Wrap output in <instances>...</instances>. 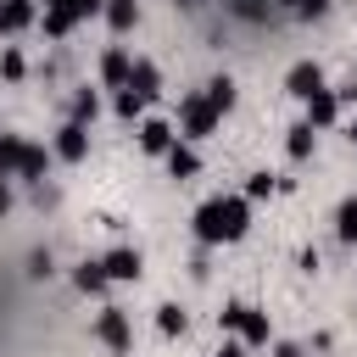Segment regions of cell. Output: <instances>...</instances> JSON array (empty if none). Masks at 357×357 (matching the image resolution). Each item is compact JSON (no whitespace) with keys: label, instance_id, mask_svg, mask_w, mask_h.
Masks as SVG:
<instances>
[{"label":"cell","instance_id":"1","mask_svg":"<svg viewBox=\"0 0 357 357\" xmlns=\"http://www.w3.org/2000/svg\"><path fill=\"white\" fill-rule=\"evenodd\" d=\"M251 223V206L240 195H212L195 206V240L201 245H223V240H240Z\"/></svg>","mask_w":357,"mask_h":357},{"label":"cell","instance_id":"2","mask_svg":"<svg viewBox=\"0 0 357 357\" xmlns=\"http://www.w3.org/2000/svg\"><path fill=\"white\" fill-rule=\"evenodd\" d=\"M218 324H223V329H234L245 346H268V312H262V307H251V301H229V307L218 312Z\"/></svg>","mask_w":357,"mask_h":357},{"label":"cell","instance_id":"3","mask_svg":"<svg viewBox=\"0 0 357 357\" xmlns=\"http://www.w3.org/2000/svg\"><path fill=\"white\" fill-rule=\"evenodd\" d=\"M218 117H223V112H218V106L206 100V89H201V95H184V100H178V128H184L190 139H206V134L218 128Z\"/></svg>","mask_w":357,"mask_h":357},{"label":"cell","instance_id":"4","mask_svg":"<svg viewBox=\"0 0 357 357\" xmlns=\"http://www.w3.org/2000/svg\"><path fill=\"white\" fill-rule=\"evenodd\" d=\"M95 11H106V0H61V6L45 11V33L61 39V33H73V22H84V17H95Z\"/></svg>","mask_w":357,"mask_h":357},{"label":"cell","instance_id":"5","mask_svg":"<svg viewBox=\"0 0 357 357\" xmlns=\"http://www.w3.org/2000/svg\"><path fill=\"white\" fill-rule=\"evenodd\" d=\"M95 340H100V346H112V351H128V340H134L128 312H123V307H106V312L95 318Z\"/></svg>","mask_w":357,"mask_h":357},{"label":"cell","instance_id":"6","mask_svg":"<svg viewBox=\"0 0 357 357\" xmlns=\"http://www.w3.org/2000/svg\"><path fill=\"white\" fill-rule=\"evenodd\" d=\"M284 89H290L296 100H312V95L324 89V67H318V61H296L290 78H284Z\"/></svg>","mask_w":357,"mask_h":357},{"label":"cell","instance_id":"7","mask_svg":"<svg viewBox=\"0 0 357 357\" xmlns=\"http://www.w3.org/2000/svg\"><path fill=\"white\" fill-rule=\"evenodd\" d=\"M56 156H61V162H84V156H89V128H84V123H61Z\"/></svg>","mask_w":357,"mask_h":357},{"label":"cell","instance_id":"8","mask_svg":"<svg viewBox=\"0 0 357 357\" xmlns=\"http://www.w3.org/2000/svg\"><path fill=\"white\" fill-rule=\"evenodd\" d=\"M128 89L151 106L156 95H162V73H156V61H134V73H128Z\"/></svg>","mask_w":357,"mask_h":357},{"label":"cell","instance_id":"9","mask_svg":"<svg viewBox=\"0 0 357 357\" xmlns=\"http://www.w3.org/2000/svg\"><path fill=\"white\" fill-rule=\"evenodd\" d=\"M139 151L167 156V151H173V128H167L162 117H145V123H139Z\"/></svg>","mask_w":357,"mask_h":357},{"label":"cell","instance_id":"10","mask_svg":"<svg viewBox=\"0 0 357 357\" xmlns=\"http://www.w3.org/2000/svg\"><path fill=\"white\" fill-rule=\"evenodd\" d=\"M33 11H39V0H0V33H22L33 22Z\"/></svg>","mask_w":357,"mask_h":357},{"label":"cell","instance_id":"11","mask_svg":"<svg viewBox=\"0 0 357 357\" xmlns=\"http://www.w3.org/2000/svg\"><path fill=\"white\" fill-rule=\"evenodd\" d=\"M128 73H134V61H128V50H117V45H112V50L100 56V78H106L112 89H128Z\"/></svg>","mask_w":357,"mask_h":357},{"label":"cell","instance_id":"12","mask_svg":"<svg viewBox=\"0 0 357 357\" xmlns=\"http://www.w3.org/2000/svg\"><path fill=\"white\" fill-rule=\"evenodd\" d=\"M335 117H340V95H335V89H318V95L307 100V123H312V128H329Z\"/></svg>","mask_w":357,"mask_h":357},{"label":"cell","instance_id":"13","mask_svg":"<svg viewBox=\"0 0 357 357\" xmlns=\"http://www.w3.org/2000/svg\"><path fill=\"white\" fill-rule=\"evenodd\" d=\"M100 262H106V273H112V279H139V268H145L134 245H117V251H106Z\"/></svg>","mask_w":357,"mask_h":357},{"label":"cell","instance_id":"14","mask_svg":"<svg viewBox=\"0 0 357 357\" xmlns=\"http://www.w3.org/2000/svg\"><path fill=\"white\" fill-rule=\"evenodd\" d=\"M73 284H78L84 296H100V290L112 284V273H106V262H78V273H73Z\"/></svg>","mask_w":357,"mask_h":357},{"label":"cell","instance_id":"15","mask_svg":"<svg viewBox=\"0 0 357 357\" xmlns=\"http://www.w3.org/2000/svg\"><path fill=\"white\" fill-rule=\"evenodd\" d=\"M167 173H173V178H195V173H201V156H195L190 145L173 139V151H167Z\"/></svg>","mask_w":357,"mask_h":357},{"label":"cell","instance_id":"16","mask_svg":"<svg viewBox=\"0 0 357 357\" xmlns=\"http://www.w3.org/2000/svg\"><path fill=\"white\" fill-rule=\"evenodd\" d=\"M100 17H106L117 33H128V28L139 22V0H106V11H100Z\"/></svg>","mask_w":357,"mask_h":357},{"label":"cell","instance_id":"17","mask_svg":"<svg viewBox=\"0 0 357 357\" xmlns=\"http://www.w3.org/2000/svg\"><path fill=\"white\" fill-rule=\"evenodd\" d=\"M312 123H290V139H284V151H290V162H307L312 156Z\"/></svg>","mask_w":357,"mask_h":357},{"label":"cell","instance_id":"18","mask_svg":"<svg viewBox=\"0 0 357 357\" xmlns=\"http://www.w3.org/2000/svg\"><path fill=\"white\" fill-rule=\"evenodd\" d=\"M22 151H28V139H17V134H0V178H11V173L22 167Z\"/></svg>","mask_w":357,"mask_h":357},{"label":"cell","instance_id":"19","mask_svg":"<svg viewBox=\"0 0 357 357\" xmlns=\"http://www.w3.org/2000/svg\"><path fill=\"white\" fill-rule=\"evenodd\" d=\"M335 234H340L346 245H357V195L340 201V212H335Z\"/></svg>","mask_w":357,"mask_h":357},{"label":"cell","instance_id":"20","mask_svg":"<svg viewBox=\"0 0 357 357\" xmlns=\"http://www.w3.org/2000/svg\"><path fill=\"white\" fill-rule=\"evenodd\" d=\"M45 167H50V156H45L39 145H28V151H22V167H17V178H28V184H39V178H45Z\"/></svg>","mask_w":357,"mask_h":357},{"label":"cell","instance_id":"21","mask_svg":"<svg viewBox=\"0 0 357 357\" xmlns=\"http://www.w3.org/2000/svg\"><path fill=\"white\" fill-rule=\"evenodd\" d=\"M229 11H234L240 22H268V17H273V0H229Z\"/></svg>","mask_w":357,"mask_h":357},{"label":"cell","instance_id":"22","mask_svg":"<svg viewBox=\"0 0 357 357\" xmlns=\"http://www.w3.org/2000/svg\"><path fill=\"white\" fill-rule=\"evenodd\" d=\"M206 100H212L218 112H229V106H234V78H229V73H218V78L206 84Z\"/></svg>","mask_w":357,"mask_h":357},{"label":"cell","instance_id":"23","mask_svg":"<svg viewBox=\"0 0 357 357\" xmlns=\"http://www.w3.org/2000/svg\"><path fill=\"white\" fill-rule=\"evenodd\" d=\"M95 112H100L95 89H78V95H73V117H67V123H84V128H89V123H95Z\"/></svg>","mask_w":357,"mask_h":357},{"label":"cell","instance_id":"24","mask_svg":"<svg viewBox=\"0 0 357 357\" xmlns=\"http://www.w3.org/2000/svg\"><path fill=\"white\" fill-rule=\"evenodd\" d=\"M156 329H162V335H184V312H178L173 301H162V307H156Z\"/></svg>","mask_w":357,"mask_h":357},{"label":"cell","instance_id":"25","mask_svg":"<svg viewBox=\"0 0 357 357\" xmlns=\"http://www.w3.org/2000/svg\"><path fill=\"white\" fill-rule=\"evenodd\" d=\"M273 190H279L273 173H251V178H245V195H251V201H262V195H273Z\"/></svg>","mask_w":357,"mask_h":357},{"label":"cell","instance_id":"26","mask_svg":"<svg viewBox=\"0 0 357 357\" xmlns=\"http://www.w3.org/2000/svg\"><path fill=\"white\" fill-rule=\"evenodd\" d=\"M139 112H145V100H139L134 89H117V117H128V123H134Z\"/></svg>","mask_w":357,"mask_h":357},{"label":"cell","instance_id":"27","mask_svg":"<svg viewBox=\"0 0 357 357\" xmlns=\"http://www.w3.org/2000/svg\"><path fill=\"white\" fill-rule=\"evenodd\" d=\"M28 279H50V251H28Z\"/></svg>","mask_w":357,"mask_h":357},{"label":"cell","instance_id":"28","mask_svg":"<svg viewBox=\"0 0 357 357\" xmlns=\"http://www.w3.org/2000/svg\"><path fill=\"white\" fill-rule=\"evenodd\" d=\"M0 73H6V78H22V56H17V50H0Z\"/></svg>","mask_w":357,"mask_h":357},{"label":"cell","instance_id":"29","mask_svg":"<svg viewBox=\"0 0 357 357\" xmlns=\"http://www.w3.org/2000/svg\"><path fill=\"white\" fill-rule=\"evenodd\" d=\"M324 11H329V0H301V6H296V17H307V22L324 17Z\"/></svg>","mask_w":357,"mask_h":357},{"label":"cell","instance_id":"30","mask_svg":"<svg viewBox=\"0 0 357 357\" xmlns=\"http://www.w3.org/2000/svg\"><path fill=\"white\" fill-rule=\"evenodd\" d=\"M6 212H11V184L0 178V218H6Z\"/></svg>","mask_w":357,"mask_h":357},{"label":"cell","instance_id":"31","mask_svg":"<svg viewBox=\"0 0 357 357\" xmlns=\"http://www.w3.org/2000/svg\"><path fill=\"white\" fill-rule=\"evenodd\" d=\"M273 357H301V346H290V340H284V346H273Z\"/></svg>","mask_w":357,"mask_h":357},{"label":"cell","instance_id":"32","mask_svg":"<svg viewBox=\"0 0 357 357\" xmlns=\"http://www.w3.org/2000/svg\"><path fill=\"white\" fill-rule=\"evenodd\" d=\"M218 357H245V346H223V351H218Z\"/></svg>","mask_w":357,"mask_h":357},{"label":"cell","instance_id":"33","mask_svg":"<svg viewBox=\"0 0 357 357\" xmlns=\"http://www.w3.org/2000/svg\"><path fill=\"white\" fill-rule=\"evenodd\" d=\"M39 6H45V11H50V6H61V0H39Z\"/></svg>","mask_w":357,"mask_h":357},{"label":"cell","instance_id":"34","mask_svg":"<svg viewBox=\"0 0 357 357\" xmlns=\"http://www.w3.org/2000/svg\"><path fill=\"white\" fill-rule=\"evenodd\" d=\"M279 6H290V11H296V6H301V0H279Z\"/></svg>","mask_w":357,"mask_h":357},{"label":"cell","instance_id":"35","mask_svg":"<svg viewBox=\"0 0 357 357\" xmlns=\"http://www.w3.org/2000/svg\"><path fill=\"white\" fill-rule=\"evenodd\" d=\"M351 145H357V123H351Z\"/></svg>","mask_w":357,"mask_h":357},{"label":"cell","instance_id":"36","mask_svg":"<svg viewBox=\"0 0 357 357\" xmlns=\"http://www.w3.org/2000/svg\"><path fill=\"white\" fill-rule=\"evenodd\" d=\"M178 6H201V0H178Z\"/></svg>","mask_w":357,"mask_h":357}]
</instances>
